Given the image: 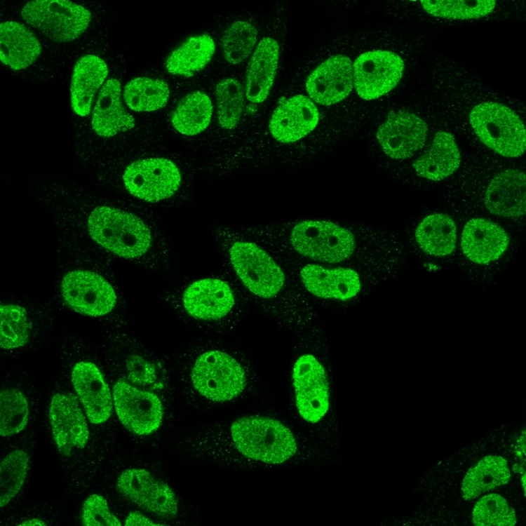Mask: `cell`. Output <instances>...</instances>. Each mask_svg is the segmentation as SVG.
Instances as JSON below:
<instances>
[{"label":"cell","instance_id":"cell-33","mask_svg":"<svg viewBox=\"0 0 526 526\" xmlns=\"http://www.w3.org/2000/svg\"><path fill=\"white\" fill-rule=\"evenodd\" d=\"M0 317L1 347L13 349L24 346L32 328L25 309L17 304H1Z\"/></svg>","mask_w":526,"mask_h":526},{"label":"cell","instance_id":"cell-32","mask_svg":"<svg viewBox=\"0 0 526 526\" xmlns=\"http://www.w3.org/2000/svg\"><path fill=\"white\" fill-rule=\"evenodd\" d=\"M257 36V30L246 21H235L224 32L222 39V52L224 59L230 64L238 65L243 62L252 53Z\"/></svg>","mask_w":526,"mask_h":526},{"label":"cell","instance_id":"cell-30","mask_svg":"<svg viewBox=\"0 0 526 526\" xmlns=\"http://www.w3.org/2000/svg\"><path fill=\"white\" fill-rule=\"evenodd\" d=\"M170 97L166 81L161 79L137 77L126 83L123 99L135 112H152L165 107Z\"/></svg>","mask_w":526,"mask_h":526},{"label":"cell","instance_id":"cell-44","mask_svg":"<svg viewBox=\"0 0 526 526\" xmlns=\"http://www.w3.org/2000/svg\"><path fill=\"white\" fill-rule=\"evenodd\" d=\"M140 512H131L125 521V525H158Z\"/></svg>","mask_w":526,"mask_h":526},{"label":"cell","instance_id":"cell-7","mask_svg":"<svg viewBox=\"0 0 526 526\" xmlns=\"http://www.w3.org/2000/svg\"><path fill=\"white\" fill-rule=\"evenodd\" d=\"M231 262L243 284L264 298L275 296L284 283V274L273 259L257 245L236 242L230 249Z\"/></svg>","mask_w":526,"mask_h":526},{"label":"cell","instance_id":"cell-35","mask_svg":"<svg viewBox=\"0 0 526 526\" xmlns=\"http://www.w3.org/2000/svg\"><path fill=\"white\" fill-rule=\"evenodd\" d=\"M0 434L8 437L22 431L29 419V405L25 396L15 389H5L0 394Z\"/></svg>","mask_w":526,"mask_h":526},{"label":"cell","instance_id":"cell-6","mask_svg":"<svg viewBox=\"0 0 526 526\" xmlns=\"http://www.w3.org/2000/svg\"><path fill=\"white\" fill-rule=\"evenodd\" d=\"M291 243L300 254L311 259L337 263L347 259L355 248L353 234L328 221L305 220L293 228Z\"/></svg>","mask_w":526,"mask_h":526},{"label":"cell","instance_id":"cell-12","mask_svg":"<svg viewBox=\"0 0 526 526\" xmlns=\"http://www.w3.org/2000/svg\"><path fill=\"white\" fill-rule=\"evenodd\" d=\"M49 419L54 441L62 455L69 457L74 450L86 446L90 433L86 417L75 396L55 394L50 403Z\"/></svg>","mask_w":526,"mask_h":526},{"label":"cell","instance_id":"cell-37","mask_svg":"<svg viewBox=\"0 0 526 526\" xmlns=\"http://www.w3.org/2000/svg\"><path fill=\"white\" fill-rule=\"evenodd\" d=\"M516 520L514 510L498 494L483 497L473 511V522L477 526H513Z\"/></svg>","mask_w":526,"mask_h":526},{"label":"cell","instance_id":"cell-4","mask_svg":"<svg viewBox=\"0 0 526 526\" xmlns=\"http://www.w3.org/2000/svg\"><path fill=\"white\" fill-rule=\"evenodd\" d=\"M23 19L50 39L68 42L78 38L91 20L90 12L74 2L39 0L27 2L22 8Z\"/></svg>","mask_w":526,"mask_h":526},{"label":"cell","instance_id":"cell-27","mask_svg":"<svg viewBox=\"0 0 526 526\" xmlns=\"http://www.w3.org/2000/svg\"><path fill=\"white\" fill-rule=\"evenodd\" d=\"M510 478L504 458L487 456L466 473L461 484L462 497L465 500L473 499L483 492L508 483Z\"/></svg>","mask_w":526,"mask_h":526},{"label":"cell","instance_id":"cell-2","mask_svg":"<svg viewBox=\"0 0 526 526\" xmlns=\"http://www.w3.org/2000/svg\"><path fill=\"white\" fill-rule=\"evenodd\" d=\"M237 450L247 457L269 464H281L297 450L291 431L280 422L262 417H243L231 426Z\"/></svg>","mask_w":526,"mask_h":526},{"label":"cell","instance_id":"cell-28","mask_svg":"<svg viewBox=\"0 0 526 526\" xmlns=\"http://www.w3.org/2000/svg\"><path fill=\"white\" fill-rule=\"evenodd\" d=\"M213 114L210 97L199 90L184 96L171 113L173 128L182 135H195L209 126Z\"/></svg>","mask_w":526,"mask_h":526},{"label":"cell","instance_id":"cell-14","mask_svg":"<svg viewBox=\"0 0 526 526\" xmlns=\"http://www.w3.org/2000/svg\"><path fill=\"white\" fill-rule=\"evenodd\" d=\"M352 88L351 61L343 55L327 59L311 72L306 82L310 97L323 105H331L343 100Z\"/></svg>","mask_w":526,"mask_h":526},{"label":"cell","instance_id":"cell-9","mask_svg":"<svg viewBox=\"0 0 526 526\" xmlns=\"http://www.w3.org/2000/svg\"><path fill=\"white\" fill-rule=\"evenodd\" d=\"M404 62L396 53L388 50L364 53L353 63V81L358 95L367 100L378 98L399 82Z\"/></svg>","mask_w":526,"mask_h":526},{"label":"cell","instance_id":"cell-23","mask_svg":"<svg viewBox=\"0 0 526 526\" xmlns=\"http://www.w3.org/2000/svg\"><path fill=\"white\" fill-rule=\"evenodd\" d=\"M107 74L106 62L97 55H86L76 62L70 86L72 107L76 114H89L93 97Z\"/></svg>","mask_w":526,"mask_h":526},{"label":"cell","instance_id":"cell-18","mask_svg":"<svg viewBox=\"0 0 526 526\" xmlns=\"http://www.w3.org/2000/svg\"><path fill=\"white\" fill-rule=\"evenodd\" d=\"M508 243V236L500 226L490 220L476 218L464 227L461 245L471 261L485 264L499 259Z\"/></svg>","mask_w":526,"mask_h":526},{"label":"cell","instance_id":"cell-15","mask_svg":"<svg viewBox=\"0 0 526 526\" xmlns=\"http://www.w3.org/2000/svg\"><path fill=\"white\" fill-rule=\"evenodd\" d=\"M318 119V111L313 101L298 95L279 103L271 116L269 130L276 140L293 142L311 133Z\"/></svg>","mask_w":526,"mask_h":526},{"label":"cell","instance_id":"cell-11","mask_svg":"<svg viewBox=\"0 0 526 526\" xmlns=\"http://www.w3.org/2000/svg\"><path fill=\"white\" fill-rule=\"evenodd\" d=\"M114 405L122 424L137 435L156 431L163 419V407L158 396L141 391L119 379L113 387Z\"/></svg>","mask_w":526,"mask_h":526},{"label":"cell","instance_id":"cell-16","mask_svg":"<svg viewBox=\"0 0 526 526\" xmlns=\"http://www.w3.org/2000/svg\"><path fill=\"white\" fill-rule=\"evenodd\" d=\"M72 382L86 415L93 424L105 422L112 413L111 392L99 368L81 361L72 370Z\"/></svg>","mask_w":526,"mask_h":526},{"label":"cell","instance_id":"cell-1","mask_svg":"<svg viewBox=\"0 0 526 526\" xmlns=\"http://www.w3.org/2000/svg\"><path fill=\"white\" fill-rule=\"evenodd\" d=\"M88 229L98 244L125 258L144 254L151 243L147 225L137 216L107 206H100L90 213Z\"/></svg>","mask_w":526,"mask_h":526},{"label":"cell","instance_id":"cell-3","mask_svg":"<svg viewBox=\"0 0 526 526\" xmlns=\"http://www.w3.org/2000/svg\"><path fill=\"white\" fill-rule=\"evenodd\" d=\"M469 121L480 140L492 150L507 157L523 154L525 127L508 107L496 102L479 104L471 110Z\"/></svg>","mask_w":526,"mask_h":526},{"label":"cell","instance_id":"cell-8","mask_svg":"<svg viewBox=\"0 0 526 526\" xmlns=\"http://www.w3.org/2000/svg\"><path fill=\"white\" fill-rule=\"evenodd\" d=\"M124 184L133 196L156 202L173 196L181 182L177 166L163 158H150L130 164L123 175Z\"/></svg>","mask_w":526,"mask_h":526},{"label":"cell","instance_id":"cell-20","mask_svg":"<svg viewBox=\"0 0 526 526\" xmlns=\"http://www.w3.org/2000/svg\"><path fill=\"white\" fill-rule=\"evenodd\" d=\"M300 274L306 289L322 298L348 299L356 296L360 289L358 274L349 268L326 269L307 264Z\"/></svg>","mask_w":526,"mask_h":526},{"label":"cell","instance_id":"cell-5","mask_svg":"<svg viewBox=\"0 0 526 526\" xmlns=\"http://www.w3.org/2000/svg\"><path fill=\"white\" fill-rule=\"evenodd\" d=\"M191 377L199 393L215 401L236 398L245 385L241 365L229 354L217 350L205 352L198 357Z\"/></svg>","mask_w":526,"mask_h":526},{"label":"cell","instance_id":"cell-36","mask_svg":"<svg viewBox=\"0 0 526 526\" xmlns=\"http://www.w3.org/2000/svg\"><path fill=\"white\" fill-rule=\"evenodd\" d=\"M424 9L432 15L450 19L478 18L490 13L495 1H422Z\"/></svg>","mask_w":526,"mask_h":526},{"label":"cell","instance_id":"cell-21","mask_svg":"<svg viewBox=\"0 0 526 526\" xmlns=\"http://www.w3.org/2000/svg\"><path fill=\"white\" fill-rule=\"evenodd\" d=\"M135 121L123 107L121 100V83L111 79L102 87L92 116V127L103 137H112L132 129Z\"/></svg>","mask_w":526,"mask_h":526},{"label":"cell","instance_id":"cell-31","mask_svg":"<svg viewBox=\"0 0 526 526\" xmlns=\"http://www.w3.org/2000/svg\"><path fill=\"white\" fill-rule=\"evenodd\" d=\"M217 116L219 125L224 129H234L240 121L244 93L240 81L235 78H226L215 86Z\"/></svg>","mask_w":526,"mask_h":526},{"label":"cell","instance_id":"cell-10","mask_svg":"<svg viewBox=\"0 0 526 526\" xmlns=\"http://www.w3.org/2000/svg\"><path fill=\"white\" fill-rule=\"evenodd\" d=\"M61 292L69 307L90 316L109 313L116 301L112 286L102 276L90 271L67 273L62 281Z\"/></svg>","mask_w":526,"mask_h":526},{"label":"cell","instance_id":"cell-25","mask_svg":"<svg viewBox=\"0 0 526 526\" xmlns=\"http://www.w3.org/2000/svg\"><path fill=\"white\" fill-rule=\"evenodd\" d=\"M460 163V153L454 136L437 133L429 148L413 164L417 174L424 178L439 181L454 173Z\"/></svg>","mask_w":526,"mask_h":526},{"label":"cell","instance_id":"cell-40","mask_svg":"<svg viewBox=\"0 0 526 526\" xmlns=\"http://www.w3.org/2000/svg\"><path fill=\"white\" fill-rule=\"evenodd\" d=\"M295 391L313 387H328L323 365L312 355L300 356L295 363L292 372Z\"/></svg>","mask_w":526,"mask_h":526},{"label":"cell","instance_id":"cell-22","mask_svg":"<svg viewBox=\"0 0 526 526\" xmlns=\"http://www.w3.org/2000/svg\"><path fill=\"white\" fill-rule=\"evenodd\" d=\"M279 47L272 38L262 39L257 46L247 67L245 96L251 102L260 103L268 96L278 67Z\"/></svg>","mask_w":526,"mask_h":526},{"label":"cell","instance_id":"cell-38","mask_svg":"<svg viewBox=\"0 0 526 526\" xmlns=\"http://www.w3.org/2000/svg\"><path fill=\"white\" fill-rule=\"evenodd\" d=\"M155 481L149 471L130 468L120 474L116 488L123 496L140 507Z\"/></svg>","mask_w":526,"mask_h":526},{"label":"cell","instance_id":"cell-24","mask_svg":"<svg viewBox=\"0 0 526 526\" xmlns=\"http://www.w3.org/2000/svg\"><path fill=\"white\" fill-rule=\"evenodd\" d=\"M1 61L15 70L32 65L41 51L40 42L23 24L7 21L0 27Z\"/></svg>","mask_w":526,"mask_h":526},{"label":"cell","instance_id":"cell-17","mask_svg":"<svg viewBox=\"0 0 526 526\" xmlns=\"http://www.w3.org/2000/svg\"><path fill=\"white\" fill-rule=\"evenodd\" d=\"M182 301L189 315L203 320L222 318L234 304V294L229 285L217 278L194 282L184 290Z\"/></svg>","mask_w":526,"mask_h":526},{"label":"cell","instance_id":"cell-26","mask_svg":"<svg viewBox=\"0 0 526 526\" xmlns=\"http://www.w3.org/2000/svg\"><path fill=\"white\" fill-rule=\"evenodd\" d=\"M215 50V43L209 34L191 36L169 54L165 63L166 68L173 75L191 76L206 67Z\"/></svg>","mask_w":526,"mask_h":526},{"label":"cell","instance_id":"cell-29","mask_svg":"<svg viewBox=\"0 0 526 526\" xmlns=\"http://www.w3.org/2000/svg\"><path fill=\"white\" fill-rule=\"evenodd\" d=\"M416 241L426 253L445 256L455 248L457 229L448 215L435 213L428 215L419 223L415 231Z\"/></svg>","mask_w":526,"mask_h":526},{"label":"cell","instance_id":"cell-34","mask_svg":"<svg viewBox=\"0 0 526 526\" xmlns=\"http://www.w3.org/2000/svg\"><path fill=\"white\" fill-rule=\"evenodd\" d=\"M29 455L22 450L8 454L0 465V505H7L20 492L29 466Z\"/></svg>","mask_w":526,"mask_h":526},{"label":"cell","instance_id":"cell-39","mask_svg":"<svg viewBox=\"0 0 526 526\" xmlns=\"http://www.w3.org/2000/svg\"><path fill=\"white\" fill-rule=\"evenodd\" d=\"M329 387H313L295 391L298 411L307 422H318L329 407Z\"/></svg>","mask_w":526,"mask_h":526},{"label":"cell","instance_id":"cell-42","mask_svg":"<svg viewBox=\"0 0 526 526\" xmlns=\"http://www.w3.org/2000/svg\"><path fill=\"white\" fill-rule=\"evenodd\" d=\"M81 520L83 525L121 526L120 520L111 513L107 500L97 494H90L82 507Z\"/></svg>","mask_w":526,"mask_h":526},{"label":"cell","instance_id":"cell-43","mask_svg":"<svg viewBox=\"0 0 526 526\" xmlns=\"http://www.w3.org/2000/svg\"><path fill=\"white\" fill-rule=\"evenodd\" d=\"M128 379L135 384L145 386L156 379L155 366L140 356H130L126 362Z\"/></svg>","mask_w":526,"mask_h":526},{"label":"cell","instance_id":"cell-41","mask_svg":"<svg viewBox=\"0 0 526 526\" xmlns=\"http://www.w3.org/2000/svg\"><path fill=\"white\" fill-rule=\"evenodd\" d=\"M140 508L162 517L174 516L177 512L175 495L166 483L156 480Z\"/></svg>","mask_w":526,"mask_h":526},{"label":"cell","instance_id":"cell-19","mask_svg":"<svg viewBox=\"0 0 526 526\" xmlns=\"http://www.w3.org/2000/svg\"><path fill=\"white\" fill-rule=\"evenodd\" d=\"M488 210L498 216L518 217L525 210V175L518 170H506L490 182L485 195Z\"/></svg>","mask_w":526,"mask_h":526},{"label":"cell","instance_id":"cell-13","mask_svg":"<svg viewBox=\"0 0 526 526\" xmlns=\"http://www.w3.org/2000/svg\"><path fill=\"white\" fill-rule=\"evenodd\" d=\"M428 127L414 114L398 111L391 113L379 126L377 137L383 151L393 159L412 156L423 147Z\"/></svg>","mask_w":526,"mask_h":526},{"label":"cell","instance_id":"cell-45","mask_svg":"<svg viewBox=\"0 0 526 526\" xmlns=\"http://www.w3.org/2000/svg\"><path fill=\"white\" fill-rule=\"evenodd\" d=\"M19 525H46V524L41 520L33 518L23 521Z\"/></svg>","mask_w":526,"mask_h":526}]
</instances>
